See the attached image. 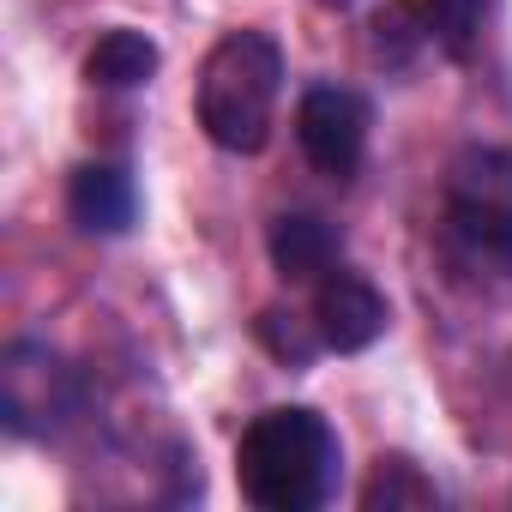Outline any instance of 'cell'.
<instances>
[{
    "mask_svg": "<svg viewBox=\"0 0 512 512\" xmlns=\"http://www.w3.org/2000/svg\"><path fill=\"white\" fill-rule=\"evenodd\" d=\"M338 434L320 410L284 404L241 428L235 446V482L260 512H314L338 494Z\"/></svg>",
    "mask_w": 512,
    "mask_h": 512,
    "instance_id": "cell-1",
    "label": "cell"
},
{
    "mask_svg": "<svg viewBox=\"0 0 512 512\" xmlns=\"http://www.w3.org/2000/svg\"><path fill=\"white\" fill-rule=\"evenodd\" d=\"M278 91H284V49L266 31H229L223 43H211L199 67V91H193L205 139L235 157L266 151Z\"/></svg>",
    "mask_w": 512,
    "mask_h": 512,
    "instance_id": "cell-2",
    "label": "cell"
},
{
    "mask_svg": "<svg viewBox=\"0 0 512 512\" xmlns=\"http://www.w3.org/2000/svg\"><path fill=\"white\" fill-rule=\"evenodd\" d=\"M446 229L470 260L512 272V151L464 145L446 169Z\"/></svg>",
    "mask_w": 512,
    "mask_h": 512,
    "instance_id": "cell-3",
    "label": "cell"
},
{
    "mask_svg": "<svg viewBox=\"0 0 512 512\" xmlns=\"http://www.w3.org/2000/svg\"><path fill=\"white\" fill-rule=\"evenodd\" d=\"M79 416V374L37 338H19L0 356V422L19 440H49Z\"/></svg>",
    "mask_w": 512,
    "mask_h": 512,
    "instance_id": "cell-4",
    "label": "cell"
},
{
    "mask_svg": "<svg viewBox=\"0 0 512 512\" xmlns=\"http://www.w3.org/2000/svg\"><path fill=\"white\" fill-rule=\"evenodd\" d=\"M368 127H374V109L362 91L350 85H308L302 103H296V139H302V157L332 175V181H350L362 169V151H368Z\"/></svg>",
    "mask_w": 512,
    "mask_h": 512,
    "instance_id": "cell-5",
    "label": "cell"
},
{
    "mask_svg": "<svg viewBox=\"0 0 512 512\" xmlns=\"http://www.w3.org/2000/svg\"><path fill=\"white\" fill-rule=\"evenodd\" d=\"M386 296L362 278V272H326L320 290H314V326L326 338V350L338 356H356L368 344H380L386 332Z\"/></svg>",
    "mask_w": 512,
    "mask_h": 512,
    "instance_id": "cell-6",
    "label": "cell"
},
{
    "mask_svg": "<svg viewBox=\"0 0 512 512\" xmlns=\"http://www.w3.org/2000/svg\"><path fill=\"white\" fill-rule=\"evenodd\" d=\"M67 217L85 235H127L139 217V187L121 163H85L67 181Z\"/></svg>",
    "mask_w": 512,
    "mask_h": 512,
    "instance_id": "cell-7",
    "label": "cell"
},
{
    "mask_svg": "<svg viewBox=\"0 0 512 512\" xmlns=\"http://www.w3.org/2000/svg\"><path fill=\"white\" fill-rule=\"evenodd\" d=\"M266 253H272V266L284 284H320L326 272H338V229L314 211H284L272 229H266Z\"/></svg>",
    "mask_w": 512,
    "mask_h": 512,
    "instance_id": "cell-8",
    "label": "cell"
},
{
    "mask_svg": "<svg viewBox=\"0 0 512 512\" xmlns=\"http://www.w3.org/2000/svg\"><path fill=\"white\" fill-rule=\"evenodd\" d=\"M157 61L163 55H157V43L145 31H103L91 43V55H85V79L97 91H139V85H151Z\"/></svg>",
    "mask_w": 512,
    "mask_h": 512,
    "instance_id": "cell-9",
    "label": "cell"
},
{
    "mask_svg": "<svg viewBox=\"0 0 512 512\" xmlns=\"http://www.w3.org/2000/svg\"><path fill=\"white\" fill-rule=\"evenodd\" d=\"M404 7L422 25V37H434L452 61H464L476 49V31L488 19V0H404Z\"/></svg>",
    "mask_w": 512,
    "mask_h": 512,
    "instance_id": "cell-10",
    "label": "cell"
},
{
    "mask_svg": "<svg viewBox=\"0 0 512 512\" xmlns=\"http://www.w3.org/2000/svg\"><path fill=\"white\" fill-rule=\"evenodd\" d=\"M362 506L368 512H416V506H440V488L410 458H380L374 476L362 482Z\"/></svg>",
    "mask_w": 512,
    "mask_h": 512,
    "instance_id": "cell-11",
    "label": "cell"
},
{
    "mask_svg": "<svg viewBox=\"0 0 512 512\" xmlns=\"http://www.w3.org/2000/svg\"><path fill=\"white\" fill-rule=\"evenodd\" d=\"M253 338H260L278 362H290V368H308V362L326 350L320 326H314V320H302V314H290V308H266L260 320H253Z\"/></svg>",
    "mask_w": 512,
    "mask_h": 512,
    "instance_id": "cell-12",
    "label": "cell"
},
{
    "mask_svg": "<svg viewBox=\"0 0 512 512\" xmlns=\"http://www.w3.org/2000/svg\"><path fill=\"white\" fill-rule=\"evenodd\" d=\"M326 7H356V0H326Z\"/></svg>",
    "mask_w": 512,
    "mask_h": 512,
    "instance_id": "cell-13",
    "label": "cell"
}]
</instances>
